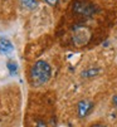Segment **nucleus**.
<instances>
[{"mask_svg": "<svg viewBox=\"0 0 117 127\" xmlns=\"http://www.w3.org/2000/svg\"><path fill=\"white\" fill-rule=\"evenodd\" d=\"M52 77V68L45 61H37L29 72L30 83L35 87L44 86L49 82Z\"/></svg>", "mask_w": 117, "mask_h": 127, "instance_id": "nucleus-1", "label": "nucleus"}, {"mask_svg": "<svg viewBox=\"0 0 117 127\" xmlns=\"http://www.w3.org/2000/svg\"><path fill=\"white\" fill-rule=\"evenodd\" d=\"M72 9H73V13L84 18H91L92 15H94L97 10L96 6L88 0H77V1H74Z\"/></svg>", "mask_w": 117, "mask_h": 127, "instance_id": "nucleus-2", "label": "nucleus"}, {"mask_svg": "<svg viewBox=\"0 0 117 127\" xmlns=\"http://www.w3.org/2000/svg\"><path fill=\"white\" fill-rule=\"evenodd\" d=\"M73 43L76 45H83L88 42V38H89V33L86 28L83 27H77L74 29V33H73Z\"/></svg>", "mask_w": 117, "mask_h": 127, "instance_id": "nucleus-3", "label": "nucleus"}, {"mask_svg": "<svg viewBox=\"0 0 117 127\" xmlns=\"http://www.w3.org/2000/svg\"><path fill=\"white\" fill-rule=\"evenodd\" d=\"M93 108V102L88 101V99H83L79 101L77 104V115L79 118H84L86 116L89 115V112L92 111Z\"/></svg>", "mask_w": 117, "mask_h": 127, "instance_id": "nucleus-4", "label": "nucleus"}, {"mask_svg": "<svg viewBox=\"0 0 117 127\" xmlns=\"http://www.w3.org/2000/svg\"><path fill=\"white\" fill-rule=\"evenodd\" d=\"M14 50L13 43L6 37H0V53L1 54H10Z\"/></svg>", "mask_w": 117, "mask_h": 127, "instance_id": "nucleus-5", "label": "nucleus"}, {"mask_svg": "<svg viewBox=\"0 0 117 127\" xmlns=\"http://www.w3.org/2000/svg\"><path fill=\"white\" fill-rule=\"evenodd\" d=\"M22 5L24 8L29 9V10H33V9L37 8L38 1H37V0H22Z\"/></svg>", "mask_w": 117, "mask_h": 127, "instance_id": "nucleus-6", "label": "nucleus"}, {"mask_svg": "<svg viewBox=\"0 0 117 127\" xmlns=\"http://www.w3.org/2000/svg\"><path fill=\"white\" fill-rule=\"evenodd\" d=\"M6 67H8L9 72H10V74H15V73H16V70H18V64H16V62L9 61V62L6 63Z\"/></svg>", "mask_w": 117, "mask_h": 127, "instance_id": "nucleus-7", "label": "nucleus"}, {"mask_svg": "<svg viewBox=\"0 0 117 127\" xmlns=\"http://www.w3.org/2000/svg\"><path fill=\"white\" fill-rule=\"evenodd\" d=\"M97 73H98V69H97V68H91V69H87V70H84L83 73H82V76H83V77H87V78H89V77H94Z\"/></svg>", "mask_w": 117, "mask_h": 127, "instance_id": "nucleus-8", "label": "nucleus"}, {"mask_svg": "<svg viewBox=\"0 0 117 127\" xmlns=\"http://www.w3.org/2000/svg\"><path fill=\"white\" fill-rule=\"evenodd\" d=\"M35 127H48V125H47V122H45V121H43V120H39V121H37Z\"/></svg>", "mask_w": 117, "mask_h": 127, "instance_id": "nucleus-9", "label": "nucleus"}, {"mask_svg": "<svg viewBox=\"0 0 117 127\" xmlns=\"http://www.w3.org/2000/svg\"><path fill=\"white\" fill-rule=\"evenodd\" d=\"M44 3H47L48 5H55L57 3H58V0H44Z\"/></svg>", "mask_w": 117, "mask_h": 127, "instance_id": "nucleus-10", "label": "nucleus"}, {"mask_svg": "<svg viewBox=\"0 0 117 127\" xmlns=\"http://www.w3.org/2000/svg\"><path fill=\"white\" fill-rule=\"evenodd\" d=\"M89 127H108V126L105 125V123H100V122H98V123H93V125H91Z\"/></svg>", "mask_w": 117, "mask_h": 127, "instance_id": "nucleus-11", "label": "nucleus"}, {"mask_svg": "<svg viewBox=\"0 0 117 127\" xmlns=\"http://www.w3.org/2000/svg\"><path fill=\"white\" fill-rule=\"evenodd\" d=\"M112 102H113V104H115V106H117V95H116V96L113 97V99H112Z\"/></svg>", "mask_w": 117, "mask_h": 127, "instance_id": "nucleus-12", "label": "nucleus"}]
</instances>
